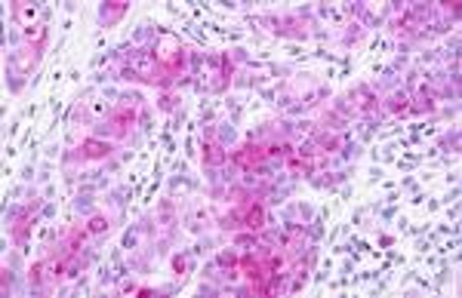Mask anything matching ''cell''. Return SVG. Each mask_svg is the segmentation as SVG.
I'll list each match as a JSON object with an SVG mask.
<instances>
[{
    "label": "cell",
    "mask_w": 462,
    "mask_h": 298,
    "mask_svg": "<svg viewBox=\"0 0 462 298\" xmlns=\"http://www.w3.org/2000/svg\"><path fill=\"white\" fill-rule=\"evenodd\" d=\"M262 222H265L262 209H259V206H250V209H247V215H244V224H247V227H253V231H256V227H262Z\"/></svg>",
    "instance_id": "cell-1"
},
{
    "label": "cell",
    "mask_w": 462,
    "mask_h": 298,
    "mask_svg": "<svg viewBox=\"0 0 462 298\" xmlns=\"http://www.w3.org/2000/svg\"><path fill=\"white\" fill-rule=\"evenodd\" d=\"M84 151H87V157H105L108 154V145L105 142H96V139H87L84 142Z\"/></svg>",
    "instance_id": "cell-2"
},
{
    "label": "cell",
    "mask_w": 462,
    "mask_h": 298,
    "mask_svg": "<svg viewBox=\"0 0 462 298\" xmlns=\"http://www.w3.org/2000/svg\"><path fill=\"white\" fill-rule=\"evenodd\" d=\"M133 117H136L133 111H117L114 114V126H117V129H126V126L133 123Z\"/></svg>",
    "instance_id": "cell-3"
},
{
    "label": "cell",
    "mask_w": 462,
    "mask_h": 298,
    "mask_svg": "<svg viewBox=\"0 0 462 298\" xmlns=\"http://www.w3.org/2000/svg\"><path fill=\"white\" fill-rule=\"evenodd\" d=\"M225 154H222V148L213 145V148H206V163H222Z\"/></svg>",
    "instance_id": "cell-4"
},
{
    "label": "cell",
    "mask_w": 462,
    "mask_h": 298,
    "mask_svg": "<svg viewBox=\"0 0 462 298\" xmlns=\"http://www.w3.org/2000/svg\"><path fill=\"white\" fill-rule=\"evenodd\" d=\"M89 231H92V234L105 231V219H92V222H89Z\"/></svg>",
    "instance_id": "cell-5"
}]
</instances>
